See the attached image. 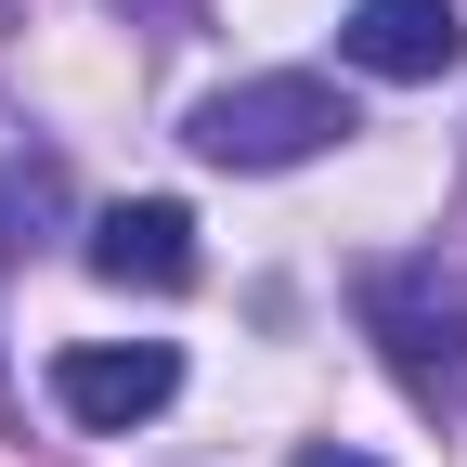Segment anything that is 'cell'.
Wrapping results in <instances>:
<instances>
[{"label": "cell", "instance_id": "1", "mask_svg": "<svg viewBox=\"0 0 467 467\" xmlns=\"http://www.w3.org/2000/svg\"><path fill=\"white\" fill-rule=\"evenodd\" d=\"M364 337L429 416H467V285L441 260H377L364 273Z\"/></svg>", "mask_w": 467, "mask_h": 467}, {"label": "cell", "instance_id": "2", "mask_svg": "<svg viewBox=\"0 0 467 467\" xmlns=\"http://www.w3.org/2000/svg\"><path fill=\"white\" fill-rule=\"evenodd\" d=\"M337 130H350V104H337V78H312V66L234 78V91H208V104L182 117V143H195L208 169H299V156H325Z\"/></svg>", "mask_w": 467, "mask_h": 467}, {"label": "cell", "instance_id": "3", "mask_svg": "<svg viewBox=\"0 0 467 467\" xmlns=\"http://www.w3.org/2000/svg\"><path fill=\"white\" fill-rule=\"evenodd\" d=\"M169 389H182V350L169 337H91V350L52 364V402L78 429H143V416H169Z\"/></svg>", "mask_w": 467, "mask_h": 467}, {"label": "cell", "instance_id": "4", "mask_svg": "<svg viewBox=\"0 0 467 467\" xmlns=\"http://www.w3.org/2000/svg\"><path fill=\"white\" fill-rule=\"evenodd\" d=\"M337 52L364 78H454V52H467V14L454 0H350V26H337Z\"/></svg>", "mask_w": 467, "mask_h": 467}, {"label": "cell", "instance_id": "5", "mask_svg": "<svg viewBox=\"0 0 467 467\" xmlns=\"http://www.w3.org/2000/svg\"><path fill=\"white\" fill-rule=\"evenodd\" d=\"M91 273L130 285V299H182V285H195V221L169 208V195L104 208V221H91Z\"/></svg>", "mask_w": 467, "mask_h": 467}, {"label": "cell", "instance_id": "6", "mask_svg": "<svg viewBox=\"0 0 467 467\" xmlns=\"http://www.w3.org/2000/svg\"><path fill=\"white\" fill-rule=\"evenodd\" d=\"M117 14H130L143 39H182V26H195V0H117Z\"/></svg>", "mask_w": 467, "mask_h": 467}, {"label": "cell", "instance_id": "7", "mask_svg": "<svg viewBox=\"0 0 467 467\" xmlns=\"http://www.w3.org/2000/svg\"><path fill=\"white\" fill-rule=\"evenodd\" d=\"M299 467H377V454H337V441H325V454H299Z\"/></svg>", "mask_w": 467, "mask_h": 467}]
</instances>
